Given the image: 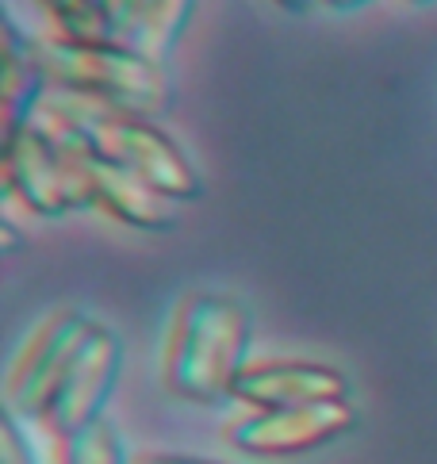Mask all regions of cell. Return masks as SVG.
Instances as JSON below:
<instances>
[{"label":"cell","mask_w":437,"mask_h":464,"mask_svg":"<svg viewBox=\"0 0 437 464\" xmlns=\"http://www.w3.org/2000/svg\"><path fill=\"white\" fill-rule=\"evenodd\" d=\"M249 353V311L223 292H189L165 342L161 380L177 400L218 403L230 395Z\"/></svg>","instance_id":"6da1fadb"},{"label":"cell","mask_w":437,"mask_h":464,"mask_svg":"<svg viewBox=\"0 0 437 464\" xmlns=\"http://www.w3.org/2000/svg\"><path fill=\"white\" fill-rule=\"evenodd\" d=\"M31 46H35V58L50 85L62 89V96L131 111L142 120H154L173 104L170 70L120 43H73L62 35H46L31 39Z\"/></svg>","instance_id":"7a4b0ae2"},{"label":"cell","mask_w":437,"mask_h":464,"mask_svg":"<svg viewBox=\"0 0 437 464\" xmlns=\"http://www.w3.org/2000/svg\"><path fill=\"white\" fill-rule=\"evenodd\" d=\"M65 123L73 127V135L89 146L96 158H104L112 165H123L134 177L150 180L158 192L173 196L177 204L199 200V173L192 169L189 154L165 135L154 120L131 111H115L92 101H77V96H54L46 101Z\"/></svg>","instance_id":"3957f363"},{"label":"cell","mask_w":437,"mask_h":464,"mask_svg":"<svg viewBox=\"0 0 437 464\" xmlns=\"http://www.w3.org/2000/svg\"><path fill=\"white\" fill-rule=\"evenodd\" d=\"M0 180H5L8 200H20L43 219L92 208L85 180L77 173L73 146L46 115H35L27 130L0 142Z\"/></svg>","instance_id":"277c9868"},{"label":"cell","mask_w":437,"mask_h":464,"mask_svg":"<svg viewBox=\"0 0 437 464\" xmlns=\"http://www.w3.org/2000/svg\"><path fill=\"white\" fill-rule=\"evenodd\" d=\"M39 115H46V120L70 139L77 173H81V180H85V192H89L92 208H100L104 215H112L115 223H127L134 230H173L177 227L180 204L173 200V196L158 192L150 180L134 177L131 169H123V165H112L104 158H96L89 146L73 135V127L65 123L50 104H43Z\"/></svg>","instance_id":"5b68a950"},{"label":"cell","mask_w":437,"mask_h":464,"mask_svg":"<svg viewBox=\"0 0 437 464\" xmlns=\"http://www.w3.org/2000/svg\"><path fill=\"white\" fill-rule=\"evenodd\" d=\"M92 326L96 319H89V314H81L73 307H62L39 323V330L24 345V353L15 357L12 376H8V407L20 419H31V422L43 419L50 395L58 392L65 369H70V361L92 334Z\"/></svg>","instance_id":"8992f818"},{"label":"cell","mask_w":437,"mask_h":464,"mask_svg":"<svg viewBox=\"0 0 437 464\" xmlns=\"http://www.w3.org/2000/svg\"><path fill=\"white\" fill-rule=\"evenodd\" d=\"M120 369H123L120 338L104 323H96L85 345L70 361V369H65L58 392L50 395L39 426L58 441V438H70L77 430L100 422V414H104L115 392V380H120Z\"/></svg>","instance_id":"52a82bcc"},{"label":"cell","mask_w":437,"mask_h":464,"mask_svg":"<svg viewBox=\"0 0 437 464\" xmlns=\"http://www.w3.org/2000/svg\"><path fill=\"white\" fill-rule=\"evenodd\" d=\"M357 426V411L342 403H315L292 411H249L227 426V441L246 457H299L338 441Z\"/></svg>","instance_id":"ba28073f"},{"label":"cell","mask_w":437,"mask_h":464,"mask_svg":"<svg viewBox=\"0 0 437 464\" xmlns=\"http://www.w3.org/2000/svg\"><path fill=\"white\" fill-rule=\"evenodd\" d=\"M230 395L249 411H292L315 403H342L349 400V380L334 364L318 361H249L234 380Z\"/></svg>","instance_id":"9c48e42d"},{"label":"cell","mask_w":437,"mask_h":464,"mask_svg":"<svg viewBox=\"0 0 437 464\" xmlns=\"http://www.w3.org/2000/svg\"><path fill=\"white\" fill-rule=\"evenodd\" d=\"M0 51H5V70H0V81H5V92H0V142H8L35 123V115L46 104L50 77L43 73L35 58L31 35H24L8 15H5V31H0Z\"/></svg>","instance_id":"30bf717a"},{"label":"cell","mask_w":437,"mask_h":464,"mask_svg":"<svg viewBox=\"0 0 437 464\" xmlns=\"http://www.w3.org/2000/svg\"><path fill=\"white\" fill-rule=\"evenodd\" d=\"M196 12V0H112L115 43L165 65Z\"/></svg>","instance_id":"8fae6325"},{"label":"cell","mask_w":437,"mask_h":464,"mask_svg":"<svg viewBox=\"0 0 437 464\" xmlns=\"http://www.w3.org/2000/svg\"><path fill=\"white\" fill-rule=\"evenodd\" d=\"M50 15L54 35L73 43H115L112 0H35Z\"/></svg>","instance_id":"7c38bea8"},{"label":"cell","mask_w":437,"mask_h":464,"mask_svg":"<svg viewBox=\"0 0 437 464\" xmlns=\"http://www.w3.org/2000/svg\"><path fill=\"white\" fill-rule=\"evenodd\" d=\"M54 445H58L54 464H134V457H127L123 450V438L104 419L77 430L70 438H58Z\"/></svg>","instance_id":"4fadbf2b"},{"label":"cell","mask_w":437,"mask_h":464,"mask_svg":"<svg viewBox=\"0 0 437 464\" xmlns=\"http://www.w3.org/2000/svg\"><path fill=\"white\" fill-rule=\"evenodd\" d=\"M0 464H39L20 414L12 407H5V414H0Z\"/></svg>","instance_id":"5bb4252c"},{"label":"cell","mask_w":437,"mask_h":464,"mask_svg":"<svg viewBox=\"0 0 437 464\" xmlns=\"http://www.w3.org/2000/svg\"><path fill=\"white\" fill-rule=\"evenodd\" d=\"M134 464H227L215 457H192V453H139Z\"/></svg>","instance_id":"9a60e30c"},{"label":"cell","mask_w":437,"mask_h":464,"mask_svg":"<svg viewBox=\"0 0 437 464\" xmlns=\"http://www.w3.org/2000/svg\"><path fill=\"white\" fill-rule=\"evenodd\" d=\"M20 246H24V238H20V227L5 219V223H0V250L12 254V250H20Z\"/></svg>","instance_id":"2e32d148"},{"label":"cell","mask_w":437,"mask_h":464,"mask_svg":"<svg viewBox=\"0 0 437 464\" xmlns=\"http://www.w3.org/2000/svg\"><path fill=\"white\" fill-rule=\"evenodd\" d=\"M277 8H284V12H292V15H304L307 8H315L318 0H273Z\"/></svg>","instance_id":"e0dca14e"},{"label":"cell","mask_w":437,"mask_h":464,"mask_svg":"<svg viewBox=\"0 0 437 464\" xmlns=\"http://www.w3.org/2000/svg\"><path fill=\"white\" fill-rule=\"evenodd\" d=\"M318 5H326V8H334V12H353V8L373 5V0H318Z\"/></svg>","instance_id":"ac0fdd59"},{"label":"cell","mask_w":437,"mask_h":464,"mask_svg":"<svg viewBox=\"0 0 437 464\" xmlns=\"http://www.w3.org/2000/svg\"><path fill=\"white\" fill-rule=\"evenodd\" d=\"M411 5H430V0H411Z\"/></svg>","instance_id":"d6986e66"}]
</instances>
